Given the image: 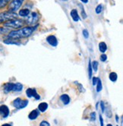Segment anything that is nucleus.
<instances>
[{"mask_svg":"<svg viewBox=\"0 0 123 126\" xmlns=\"http://www.w3.org/2000/svg\"><path fill=\"white\" fill-rule=\"evenodd\" d=\"M82 33H83V36L84 37V38L87 39V38L89 37V33H88V31H87V29H84L83 31H82Z\"/></svg>","mask_w":123,"mask_h":126,"instance_id":"bb28decb","label":"nucleus"},{"mask_svg":"<svg viewBox=\"0 0 123 126\" xmlns=\"http://www.w3.org/2000/svg\"><path fill=\"white\" fill-rule=\"evenodd\" d=\"M10 1L11 0H0V9L5 8L8 3H9Z\"/></svg>","mask_w":123,"mask_h":126,"instance_id":"6ab92c4d","label":"nucleus"},{"mask_svg":"<svg viewBox=\"0 0 123 126\" xmlns=\"http://www.w3.org/2000/svg\"><path fill=\"white\" fill-rule=\"evenodd\" d=\"M33 96L37 100H40V96L37 93V91H36V89H33Z\"/></svg>","mask_w":123,"mask_h":126,"instance_id":"393cba45","label":"nucleus"},{"mask_svg":"<svg viewBox=\"0 0 123 126\" xmlns=\"http://www.w3.org/2000/svg\"><path fill=\"white\" fill-rule=\"evenodd\" d=\"M99 49L103 53H104L105 52H106L107 49V46L106 43H105V42H100L99 43Z\"/></svg>","mask_w":123,"mask_h":126,"instance_id":"dca6fc26","label":"nucleus"},{"mask_svg":"<svg viewBox=\"0 0 123 126\" xmlns=\"http://www.w3.org/2000/svg\"><path fill=\"white\" fill-rule=\"evenodd\" d=\"M91 121H95V119H96V113L94 112L91 114Z\"/></svg>","mask_w":123,"mask_h":126,"instance_id":"2f4dec72","label":"nucleus"},{"mask_svg":"<svg viewBox=\"0 0 123 126\" xmlns=\"http://www.w3.org/2000/svg\"><path fill=\"white\" fill-rule=\"evenodd\" d=\"M103 11V5L101 4L98 5L97 6H96V8H95V12L96 14H100Z\"/></svg>","mask_w":123,"mask_h":126,"instance_id":"5701e85b","label":"nucleus"},{"mask_svg":"<svg viewBox=\"0 0 123 126\" xmlns=\"http://www.w3.org/2000/svg\"><path fill=\"white\" fill-rule=\"evenodd\" d=\"M30 10L28 9V8H23V9H21L18 12V15L21 17H27L28 16V15L30 14Z\"/></svg>","mask_w":123,"mask_h":126,"instance_id":"2eb2a0df","label":"nucleus"},{"mask_svg":"<svg viewBox=\"0 0 123 126\" xmlns=\"http://www.w3.org/2000/svg\"><path fill=\"white\" fill-rule=\"evenodd\" d=\"M13 83H8L4 86V91L5 93H8L10 91H12V89H13Z\"/></svg>","mask_w":123,"mask_h":126,"instance_id":"4468645a","label":"nucleus"},{"mask_svg":"<svg viewBox=\"0 0 123 126\" xmlns=\"http://www.w3.org/2000/svg\"><path fill=\"white\" fill-rule=\"evenodd\" d=\"M117 78H118V76H117V74L116 72H111L109 74V79H110V80H112V82L116 81Z\"/></svg>","mask_w":123,"mask_h":126,"instance_id":"a211bd4d","label":"nucleus"},{"mask_svg":"<svg viewBox=\"0 0 123 126\" xmlns=\"http://www.w3.org/2000/svg\"><path fill=\"white\" fill-rule=\"evenodd\" d=\"M17 17L18 15L15 12H12L9 11L1 12L0 13V24H4L8 21L17 18Z\"/></svg>","mask_w":123,"mask_h":126,"instance_id":"f03ea898","label":"nucleus"},{"mask_svg":"<svg viewBox=\"0 0 123 126\" xmlns=\"http://www.w3.org/2000/svg\"><path fill=\"white\" fill-rule=\"evenodd\" d=\"M96 91L97 92H100L103 89V85H102V82H101V80L98 79L97 80V83H96Z\"/></svg>","mask_w":123,"mask_h":126,"instance_id":"aec40b11","label":"nucleus"},{"mask_svg":"<svg viewBox=\"0 0 123 126\" xmlns=\"http://www.w3.org/2000/svg\"><path fill=\"white\" fill-rule=\"evenodd\" d=\"M79 6L81 7V15H82V17H83V18L84 19V18H86V17H87V15H86V13H85V12H84V7H82V6H81V5H79Z\"/></svg>","mask_w":123,"mask_h":126,"instance_id":"cd10ccee","label":"nucleus"},{"mask_svg":"<svg viewBox=\"0 0 123 126\" xmlns=\"http://www.w3.org/2000/svg\"><path fill=\"white\" fill-rule=\"evenodd\" d=\"M78 84V86H79V89H80V91L81 92H84V89L83 88V86L81 85V84Z\"/></svg>","mask_w":123,"mask_h":126,"instance_id":"72a5a7b5","label":"nucleus"},{"mask_svg":"<svg viewBox=\"0 0 123 126\" xmlns=\"http://www.w3.org/2000/svg\"><path fill=\"white\" fill-rule=\"evenodd\" d=\"M61 101L63 103L64 105H68L70 103V97L67 94H62L60 96Z\"/></svg>","mask_w":123,"mask_h":126,"instance_id":"9b49d317","label":"nucleus"},{"mask_svg":"<svg viewBox=\"0 0 123 126\" xmlns=\"http://www.w3.org/2000/svg\"><path fill=\"white\" fill-rule=\"evenodd\" d=\"M12 104L15 108H17V109H23V108H25L28 106V100H21V98H17L13 101Z\"/></svg>","mask_w":123,"mask_h":126,"instance_id":"423d86ee","label":"nucleus"},{"mask_svg":"<svg viewBox=\"0 0 123 126\" xmlns=\"http://www.w3.org/2000/svg\"><path fill=\"white\" fill-rule=\"evenodd\" d=\"M39 114L40 113H39V112H38L37 110H33V111L31 112V113L28 115V118L31 120H34V119H36L37 118Z\"/></svg>","mask_w":123,"mask_h":126,"instance_id":"9d476101","label":"nucleus"},{"mask_svg":"<svg viewBox=\"0 0 123 126\" xmlns=\"http://www.w3.org/2000/svg\"><path fill=\"white\" fill-rule=\"evenodd\" d=\"M100 107H101V109H102V112H104V111H105V106H104V103L103 101L100 102Z\"/></svg>","mask_w":123,"mask_h":126,"instance_id":"473e14b6","label":"nucleus"},{"mask_svg":"<svg viewBox=\"0 0 123 126\" xmlns=\"http://www.w3.org/2000/svg\"><path fill=\"white\" fill-rule=\"evenodd\" d=\"M4 43L6 44H14V45H20L21 43L19 42H17L16 40H13V39H8L4 40Z\"/></svg>","mask_w":123,"mask_h":126,"instance_id":"f3484780","label":"nucleus"},{"mask_svg":"<svg viewBox=\"0 0 123 126\" xmlns=\"http://www.w3.org/2000/svg\"><path fill=\"white\" fill-rule=\"evenodd\" d=\"M107 55H105V54H103V55L100 56V60L102 62H105V61H107Z\"/></svg>","mask_w":123,"mask_h":126,"instance_id":"c756f323","label":"nucleus"},{"mask_svg":"<svg viewBox=\"0 0 123 126\" xmlns=\"http://www.w3.org/2000/svg\"><path fill=\"white\" fill-rule=\"evenodd\" d=\"M107 126H112V125L111 124H108V125H107Z\"/></svg>","mask_w":123,"mask_h":126,"instance_id":"58836bf2","label":"nucleus"},{"mask_svg":"<svg viewBox=\"0 0 123 126\" xmlns=\"http://www.w3.org/2000/svg\"><path fill=\"white\" fill-rule=\"evenodd\" d=\"M2 126H11V125H9V124H4V125H2Z\"/></svg>","mask_w":123,"mask_h":126,"instance_id":"e433bc0d","label":"nucleus"},{"mask_svg":"<svg viewBox=\"0 0 123 126\" xmlns=\"http://www.w3.org/2000/svg\"><path fill=\"white\" fill-rule=\"evenodd\" d=\"M48 109V104L46 103H41L38 106V110L41 112H44Z\"/></svg>","mask_w":123,"mask_h":126,"instance_id":"ddd939ff","label":"nucleus"},{"mask_svg":"<svg viewBox=\"0 0 123 126\" xmlns=\"http://www.w3.org/2000/svg\"><path fill=\"white\" fill-rule=\"evenodd\" d=\"M100 126H103V119L101 115H100Z\"/></svg>","mask_w":123,"mask_h":126,"instance_id":"f704fd0d","label":"nucleus"},{"mask_svg":"<svg viewBox=\"0 0 123 126\" xmlns=\"http://www.w3.org/2000/svg\"><path fill=\"white\" fill-rule=\"evenodd\" d=\"M8 32H10L9 28H5V27H3V28H0V33H1V34H5V33H8Z\"/></svg>","mask_w":123,"mask_h":126,"instance_id":"4be33fe9","label":"nucleus"},{"mask_svg":"<svg viewBox=\"0 0 123 126\" xmlns=\"http://www.w3.org/2000/svg\"><path fill=\"white\" fill-rule=\"evenodd\" d=\"M81 1L83 3H87V2H88V0H81Z\"/></svg>","mask_w":123,"mask_h":126,"instance_id":"c9c22d12","label":"nucleus"},{"mask_svg":"<svg viewBox=\"0 0 123 126\" xmlns=\"http://www.w3.org/2000/svg\"><path fill=\"white\" fill-rule=\"evenodd\" d=\"M117 126H118V125H117Z\"/></svg>","mask_w":123,"mask_h":126,"instance_id":"a19ab883","label":"nucleus"},{"mask_svg":"<svg viewBox=\"0 0 123 126\" xmlns=\"http://www.w3.org/2000/svg\"><path fill=\"white\" fill-rule=\"evenodd\" d=\"M36 28H37V26L24 27V28H21L18 30L10 31L8 35V38L13 39V40H19L21 38L29 37L30 36L32 35L33 31L36 30Z\"/></svg>","mask_w":123,"mask_h":126,"instance_id":"f257e3e1","label":"nucleus"},{"mask_svg":"<svg viewBox=\"0 0 123 126\" xmlns=\"http://www.w3.org/2000/svg\"><path fill=\"white\" fill-rule=\"evenodd\" d=\"M40 126H50V125L46 121H42L40 124Z\"/></svg>","mask_w":123,"mask_h":126,"instance_id":"c85d7f7f","label":"nucleus"},{"mask_svg":"<svg viewBox=\"0 0 123 126\" xmlns=\"http://www.w3.org/2000/svg\"><path fill=\"white\" fill-rule=\"evenodd\" d=\"M98 78H96V77H93L92 78V83H93V85L95 86L96 84V83H97V80H98Z\"/></svg>","mask_w":123,"mask_h":126,"instance_id":"7c9ffc66","label":"nucleus"},{"mask_svg":"<svg viewBox=\"0 0 123 126\" xmlns=\"http://www.w3.org/2000/svg\"><path fill=\"white\" fill-rule=\"evenodd\" d=\"M22 89H23V85L21 83H16V84H14V85H13L12 91L19 92V91H22Z\"/></svg>","mask_w":123,"mask_h":126,"instance_id":"f8f14e48","label":"nucleus"},{"mask_svg":"<svg viewBox=\"0 0 123 126\" xmlns=\"http://www.w3.org/2000/svg\"><path fill=\"white\" fill-rule=\"evenodd\" d=\"M46 41L52 47H56L58 45V40L54 35H49L46 37Z\"/></svg>","mask_w":123,"mask_h":126,"instance_id":"0eeeda50","label":"nucleus"},{"mask_svg":"<svg viewBox=\"0 0 123 126\" xmlns=\"http://www.w3.org/2000/svg\"><path fill=\"white\" fill-rule=\"evenodd\" d=\"M62 1H68V0H62Z\"/></svg>","mask_w":123,"mask_h":126,"instance_id":"ea45409f","label":"nucleus"},{"mask_svg":"<svg viewBox=\"0 0 123 126\" xmlns=\"http://www.w3.org/2000/svg\"><path fill=\"white\" fill-rule=\"evenodd\" d=\"M24 24V21L21 19H13L11 21H8L4 23V26L8 28H14V29H20Z\"/></svg>","mask_w":123,"mask_h":126,"instance_id":"7ed1b4c3","label":"nucleus"},{"mask_svg":"<svg viewBox=\"0 0 123 126\" xmlns=\"http://www.w3.org/2000/svg\"><path fill=\"white\" fill-rule=\"evenodd\" d=\"M24 0H12L8 6V11L12 12H15L21 8Z\"/></svg>","mask_w":123,"mask_h":126,"instance_id":"39448f33","label":"nucleus"},{"mask_svg":"<svg viewBox=\"0 0 123 126\" xmlns=\"http://www.w3.org/2000/svg\"><path fill=\"white\" fill-rule=\"evenodd\" d=\"M40 20V15L37 12H31L27 16L25 21L29 25H35Z\"/></svg>","mask_w":123,"mask_h":126,"instance_id":"20e7f679","label":"nucleus"},{"mask_svg":"<svg viewBox=\"0 0 123 126\" xmlns=\"http://www.w3.org/2000/svg\"><path fill=\"white\" fill-rule=\"evenodd\" d=\"M116 122H119V117H118V115H116Z\"/></svg>","mask_w":123,"mask_h":126,"instance_id":"4c0bfd02","label":"nucleus"},{"mask_svg":"<svg viewBox=\"0 0 123 126\" xmlns=\"http://www.w3.org/2000/svg\"><path fill=\"white\" fill-rule=\"evenodd\" d=\"M0 114L2 115L3 118H7L9 115V110L7 106L5 105H2L0 106Z\"/></svg>","mask_w":123,"mask_h":126,"instance_id":"6e6552de","label":"nucleus"},{"mask_svg":"<svg viewBox=\"0 0 123 126\" xmlns=\"http://www.w3.org/2000/svg\"><path fill=\"white\" fill-rule=\"evenodd\" d=\"M92 67H91V60L89 59V64H88V76H89V78H91L92 77Z\"/></svg>","mask_w":123,"mask_h":126,"instance_id":"b1692460","label":"nucleus"},{"mask_svg":"<svg viewBox=\"0 0 123 126\" xmlns=\"http://www.w3.org/2000/svg\"><path fill=\"white\" fill-rule=\"evenodd\" d=\"M91 67H92V69L95 71H97V69H98V62L96 61H93L92 63H91Z\"/></svg>","mask_w":123,"mask_h":126,"instance_id":"412c9836","label":"nucleus"},{"mask_svg":"<svg viewBox=\"0 0 123 126\" xmlns=\"http://www.w3.org/2000/svg\"><path fill=\"white\" fill-rule=\"evenodd\" d=\"M26 94H27V96L29 98L32 97L33 96V89H31V88L27 89V91H26Z\"/></svg>","mask_w":123,"mask_h":126,"instance_id":"a878e982","label":"nucleus"},{"mask_svg":"<svg viewBox=\"0 0 123 126\" xmlns=\"http://www.w3.org/2000/svg\"><path fill=\"white\" fill-rule=\"evenodd\" d=\"M70 15H71L72 18L73 19L74 21L77 22L79 21V15H78L77 9H75V8H74V9H72L71 11V12H70Z\"/></svg>","mask_w":123,"mask_h":126,"instance_id":"1a4fd4ad","label":"nucleus"}]
</instances>
